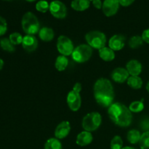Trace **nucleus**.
Masks as SVG:
<instances>
[{
  "label": "nucleus",
  "mask_w": 149,
  "mask_h": 149,
  "mask_svg": "<svg viewBox=\"0 0 149 149\" xmlns=\"http://www.w3.org/2000/svg\"><path fill=\"white\" fill-rule=\"evenodd\" d=\"M57 48L60 53L64 56L72 55L74 50V45L69 38L65 36H60L57 42Z\"/></svg>",
  "instance_id": "obj_7"
},
{
  "label": "nucleus",
  "mask_w": 149,
  "mask_h": 149,
  "mask_svg": "<svg viewBox=\"0 0 149 149\" xmlns=\"http://www.w3.org/2000/svg\"><path fill=\"white\" fill-rule=\"evenodd\" d=\"M146 90H147V91L149 93V81L148 82V84H146Z\"/></svg>",
  "instance_id": "obj_40"
},
{
  "label": "nucleus",
  "mask_w": 149,
  "mask_h": 149,
  "mask_svg": "<svg viewBox=\"0 0 149 149\" xmlns=\"http://www.w3.org/2000/svg\"><path fill=\"white\" fill-rule=\"evenodd\" d=\"M4 1H10V0H4Z\"/></svg>",
  "instance_id": "obj_42"
},
{
  "label": "nucleus",
  "mask_w": 149,
  "mask_h": 149,
  "mask_svg": "<svg viewBox=\"0 0 149 149\" xmlns=\"http://www.w3.org/2000/svg\"><path fill=\"white\" fill-rule=\"evenodd\" d=\"M124 104L119 103H112L109 108V110H108V113H109V117L111 118L112 121L113 122L116 121V119H117L118 116L120 115L121 112L122 111V108H123Z\"/></svg>",
  "instance_id": "obj_17"
},
{
  "label": "nucleus",
  "mask_w": 149,
  "mask_h": 149,
  "mask_svg": "<svg viewBox=\"0 0 149 149\" xmlns=\"http://www.w3.org/2000/svg\"><path fill=\"white\" fill-rule=\"evenodd\" d=\"M93 4L94 7L97 9H101L103 7V3L100 0H93Z\"/></svg>",
  "instance_id": "obj_37"
},
{
  "label": "nucleus",
  "mask_w": 149,
  "mask_h": 149,
  "mask_svg": "<svg viewBox=\"0 0 149 149\" xmlns=\"http://www.w3.org/2000/svg\"><path fill=\"white\" fill-rule=\"evenodd\" d=\"M68 65V60L66 56L64 55H60L57 58L55 61V68L58 71H63L67 68Z\"/></svg>",
  "instance_id": "obj_22"
},
{
  "label": "nucleus",
  "mask_w": 149,
  "mask_h": 149,
  "mask_svg": "<svg viewBox=\"0 0 149 149\" xmlns=\"http://www.w3.org/2000/svg\"><path fill=\"white\" fill-rule=\"evenodd\" d=\"M70 130V123L67 121H63L57 126L55 131V135L57 139H63L69 134Z\"/></svg>",
  "instance_id": "obj_13"
},
{
  "label": "nucleus",
  "mask_w": 149,
  "mask_h": 149,
  "mask_svg": "<svg viewBox=\"0 0 149 149\" xmlns=\"http://www.w3.org/2000/svg\"><path fill=\"white\" fill-rule=\"evenodd\" d=\"M81 90V84L77 82L74 84L73 90L68 93L67 96V103L73 111H77L81 107V99L80 96V91Z\"/></svg>",
  "instance_id": "obj_3"
},
{
  "label": "nucleus",
  "mask_w": 149,
  "mask_h": 149,
  "mask_svg": "<svg viewBox=\"0 0 149 149\" xmlns=\"http://www.w3.org/2000/svg\"><path fill=\"white\" fill-rule=\"evenodd\" d=\"M7 31V23L5 19L0 17V36H2Z\"/></svg>",
  "instance_id": "obj_33"
},
{
  "label": "nucleus",
  "mask_w": 149,
  "mask_h": 149,
  "mask_svg": "<svg viewBox=\"0 0 149 149\" xmlns=\"http://www.w3.org/2000/svg\"><path fill=\"white\" fill-rule=\"evenodd\" d=\"M90 0H73L71 7L76 11H84L90 7Z\"/></svg>",
  "instance_id": "obj_19"
},
{
  "label": "nucleus",
  "mask_w": 149,
  "mask_h": 149,
  "mask_svg": "<svg viewBox=\"0 0 149 149\" xmlns=\"http://www.w3.org/2000/svg\"><path fill=\"white\" fill-rule=\"evenodd\" d=\"M143 100H141V101H134L130 105L129 109L131 112L134 113H138L143 110L144 104L143 103Z\"/></svg>",
  "instance_id": "obj_28"
},
{
  "label": "nucleus",
  "mask_w": 149,
  "mask_h": 149,
  "mask_svg": "<svg viewBox=\"0 0 149 149\" xmlns=\"http://www.w3.org/2000/svg\"><path fill=\"white\" fill-rule=\"evenodd\" d=\"M143 43L142 36H134L130 38L129 40V46L132 49H136L142 46Z\"/></svg>",
  "instance_id": "obj_27"
},
{
  "label": "nucleus",
  "mask_w": 149,
  "mask_h": 149,
  "mask_svg": "<svg viewBox=\"0 0 149 149\" xmlns=\"http://www.w3.org/2000/svg\"><path fill=\"white\" fill-rule=\"evenodd\" d=\"M55 33L53 30L50 28L44 27L39 31V36L44 42H50L53 39Z\"/></svg>",
  "instance_id": "obj_18"
},
{
  "label": "nucleus",
  "mask_w": 149,
  "mask_h": 149,
  "mask_svg": "<svg viewBox=\"0 0 149 149\" xmlns=\"http://www.w3.org/2000/svg\"><path fill=\"white\" fill-rule=\"evenodd\" d=\"M134 1L135 0H119L120 5L123 6V7H128V6L131 5Z\"/></svg>",
  "instance_id": "obj_35"
},
{
  "label": "nucleus",
  "mask_w": 149,
  "mask_h": 149,
  "mask_svg": "<svg viewBox=\"0 0 149 149\" xmlns=\"http://www.w3.org/2000/svg\"><path fill=\"white\" fill-rule=\"evenodd\" d=\"M26 1H29V2H32V1H36V0H26Z\"/></svg>",
  "instance_id": "obj_41"
},
{
  "label": "nucleus",
  "mask_w": 149,
  "mask_h": 149,
  "mask_svg": "<svg viewBox=\"0 0 149 149\" xmlns=\"http://www.w3.org/2000/svg\"><path fill=\"white\" fill-rule=\"evenodd\" d=\"M93 140V137L90 132L88 131H84L81 132L77 135V144L79 146H86L92 143Z\"/></svg>",
  "instance_id": "obj_15"
},
{
  "label": "nucleus",
  "mask_w": 149,
  "mask_h": 149,
  "mask_svg": "<svg viewBox=\"0 0 149 149\" xmlns=\"http://www.w3.org/2000/svg\"><path fill=\"white\" fill-rule=\"evenodd\" d=\"M125 42H126V39L123 35H114L109 40V47L113 51L120 50L125 47Z\"/></svg>",
  "instance_id": "obj_12"
},
{
  "label": "nucleus",
  "mask_w": 149,
  "mask_h": 149,
  "mask_svg": "<svg viewBox=\"0 0 149 149\" xmlns=\"http://www.w3.org/2000/svg\"><path fill=\"white\" fill-rule=\"evenodd\" d=\"M101 116L97 112H92L86 115L82 120V127L85 131H95L101 124Z\"/></svg>",
  "instance_id": "obj_5"
},
{
  "label": "nucleus",
  "mask_w": 149,
  "mask_h": 149,
  "mask_svg": "<svg viewBox=\"0 0 149 149\" xmlns=\"http://www.w3.org/2000/svg\"><path fill=\"white\" fill-rule=\"evenodd\" d=\"M49 12L53 17L58 19L65 18L67 15V8L65 4L59 0H54L49 4Z\"/></svg>",
  "instance_id": "obj_8"
},
{
  "label": "nucleus",
  "mask_w": 149,
  "mask_h": 149,
  "mask_svg": "<svg viewBox=\"0 0 149 149\" xmlns=\"http://www.w3.org/2000/svg\"><path fill=\"white\" fill-rule=\"evenodd\" d=\"M95 98L97 103L103 107L110 106L113 100V97H109V96H96Z\"/></svg>",
  "instance_id": "obj_23"
},
{
  "label": "nucleus",
  "mask_w": 149,
  "mask_h": 149,
  "mask_svg": "<svg viewBox=\"0 0 149 149\" xmlns=\"http://www.w3.org/2000/svg\"><path fill=\"white\" fill-rule=\"evenodd\" d=\"M122 149H136V148H133V147H130V146H127V147H125V148H122Z\"/></svg>",
  "instance_id": "obj_39"
},
{
  "label": "nucleus",
  "mask_w": 149,
  "mask_h": 149,
  "mask_svg": "<svg viewBox=\"0 0 149 149\" xmlns=\"http://www.w3.org/2000/svg\"><path fill=\"white\" fill-rule=\"evenodd\" d=\"M0 46L4 51H7V52H13L15 50V45L7 38H4V39H1V41H0Z\"/></svg>",
  "instance_id": "obj_26"
},
{
  "label": "nucleus",
  "mask_w": 149,
  "mask_h": 149,
  "mask_svg": "<svg viewBox=\"0 0 149 149\" xmlns=\"http://www.w3.org/2000/svg\"><path fill=\"white\" fill-rule=\"evenodd\" d=\"M23 31L27 35H34L39 31L40 24L33 13L28 12L23 16L21 21Z\"/></svg>",
  "instance_id": "obj_1"
},
{
  "label": "nucleus",
  "mask_w": 149,
  "mask_h": 149,
  "mask_svg": "<svg viewBox=\"0 0 149 149\" xmlns=\"http://www.w3.org/2000/svg\"><path fill=\"white\" fill-rule=\"evenodd\" d=\"M141 135L137 130H132L127 133V140L130 143L136 144L139 143Z\"/></svg>",
  "instance_id": "obj_24"
},
{
  "label": "nucleus",
  "mask_w": 149,
  "mask_h": 149,
  "mask_svg": "<svg viewBox=\"0 0 149 149\" xmlns=\"http://www.w3.org/2000/svg\"><path fill=\"white\" fill-rule=\"evenodd\" d=\"M93 49L88 45H81L74 49L72 53V58L76 62L82 63L88 61L92 56Z\"/></svg>",
  "instance_id": "obj_6"
},
{
  "label": "nucleus",
  "mask_w": 149,
  "mask_h": 149,
  "mask_svg": "<svg viewBox=\"0 0 149 149\" xmlns=\"http://www.w3.org/2000/svg\"><path fill=\"white\" fill-rule=\"evenodd\" d=\"M142 38L143 42L149 44V29L144 31L142 33Z\"/></svg>",
  "instance_id": "obj_36"
},
{
  "label": "nucleus",
  "mask_w": 149,
  "mask_h": 149,
  "mask_svg": "<svg viewBox=\"0 0 149 149\" xmlns=\"http://www.w3.org/2000/svg\"><path fill=\"white\" fill-rule=\"evenodd\" d=\"M86 41L88 45L95 49H100L105 47L106 37L103 33L97 31H93L87 33L85 36Z\"/></svg>",
  "instance_id": "obj_4"
},
{
  "label": "nucleus",
  "mask_w": 149,
  "mask_h": 149,
  "mask_svg": "<svg viewBox=\"0 0 149 149\" xmlns=\"http://www.w3.org/2000/svg\"><path fill=\"white\" fill-rule=\"evenodd\" d=\"M139 144L141 149L149 148V131L144 132L141 135V140L139 141Z\"/></svg>",
  "instance_id": "obj_29"
},
{
  "label": "nucleus",
  "mask_w": 149,
  "mask_h": 149,
  "mask_svg": "<svg viewBox=\"0 0 149 149\" xmlns=\"http://www.w3.org/2000/svg\"><path fill=\"white\" fill-rule=\"evenodd\" d=\"M3 65H4V61H3L2 59H1V58H0V71L2 69Z\"/></svg>",
  "instance_id": "obj_38"
},
{
  "label": "nucleus",
  "mask_w": 149,
  "mask_h": 149,
  "mask_svg": "<svg viewBox=\"0 0 149 149\" xmlns=\"http://www.w3.org/2000/svg\"><path fill=\"white\" fill-rule=\"evenodd\" d=\"M94 95L96 96H109L114 97V93L111 82L107 79L101 78L97 80L94 85Z\"/></svg>",
  "instance_id": "obj_2"
},
{
  "label": "nucleus",
  "mask_w": 149,
  "mask_h": 149,
  "mask_svg": "<svg viewBox=\"0 0 149 149\" xmlns=\"http://www.w3.org/2000/svg\"><path fill=\"white\" fill-rule=\"evenodd\" d=\"M36 9L37 11L41 13H46L48 10H49V4L45 0H40L36 4Z\"/></svg>",
  "instance_id": "obj_31"
},
{
  "label": "nucleus",
  "mask_w": 149,
  "mask_h": 149,
  "mask_svg": "<svg viewBox=\"0 0 149 149\" xmlns=\"http://www.w3.org/2000/svg\"><path fill=\"white\" fill-rule=\"evenodd\" d=\"M45 149H63L61 143L57 138H49L45 145Z\"/></svg>",
  "instance_id": "obj_25"
},
{
  "label": "nucleus",
  "mask_w": 149,
  "mask_h": 149,
  "mask_svg": "<svg viewBox=\"0 0 149 149\" xmlns=\"http://www.w3.org/2000/svg\"><path fill=\"white\" fill-rule=\"evenodd\" d=\"M122 146H123V141L121 137L118 135L113 137L111 142V149H122Z\"/></svg>",
  "instance_id": "obj_30"
},
{
  "label": "nucleus",
  "mask_w": 149,
  "mask_h": 149,
  "mask_svg": "<svg viewBox=\"0 0 149 149\" xmlns=\"http://www.w3.org/2000/svg\"><path fill=\"white\" fill-rule=\"evenodd\" d=\"M23 39V37L22 36V35L20 33H17V32L11 33L10 35V37H9V39L10 40V42L14 45H20V44H22Z\"/></svg>",
  "instance_id": "obj_32"
},
{
  "label": "nucleus",
  "mask_w": 149,
  "mask_h": 149,
  "mask_svg": "<svg viewBox=\"0 0 149 149\" xmlns=\"http://www.w3.org/2000/svg\"><path fill=\"white\" fill-rule=\"evenodd\" d=\"M99 55L100 58L105 61H111L115 58L114 51L110 47H106L99 49Z\"/></svg>",
  "instance_id": "obj_20"
},
{
  "label": "nucleus",
  "mask_w": 149,
  "mask_h": 149,
  "mask_svg": "<svg viewBox=\"0 0 149 149\" xmlns=\"http://www.w3.org/2000/svg\"><path fill=\"white\" fill-rule=\"evenodd\" d=\"M22 46L27 52H33L37 48V39L33 35H26L23 36Z\"/></svg>",
  "instance_id": "obj_11"
},
{
  "label": "nucleus",
  "mask_w": 149,
  "mask_h": 149,
  "mask_svg": "<svg viewBox=\"0 0 149 149\" xmlns=\"http://www.w3.org/2000/svg\"><path fill=\"white\" fill-rule=\"evenodd\" d=\"M127 84L132 89L138 90L142 87V79L138 76H131L127 79Z\"/></svg>",
  "instance_id": "obj_21"
},
{
  "label": "nucleus",
  "mask_w": 149,
  "mask_h": 149,
  "mask_svg": "<svg viewBox=\"0 0 149 149\" xmlns=\"http://www.w3.org/2000/svg\"><path fill=\"white\" fill-rule=\"evenodd\" d=\"M119 0H105L103 3V13L107 17H111L116 14L118 12L119 8Z\"/></svg>",
  "instance_id": "obj_10"
},
{
  "label": "nucleus",
  "mask_w": 149,
  "mask_h": 149,
  "mask_svg": "<svg viewBox=\"0 0 149 149\" xmlns=\"http://www.w3.org/2000/svg\"><path fill=\"white\" fill-rule=\"evenodd\" d=\"M111 78L116 82L123 83L129 78V73L125 68H117L112 71Z\"/></svg>",
  "instance_id": "obj_14"
},
{
  "label": "nucleus",
  "mask_w": 149,
  "mask_h": 149,
  "mask_svg": "<svg viewBox=\"0 0 149 149\" xmlns=\"http://www.w3.org/2000/svg\"><path fill=\"white\" fill-rule=\"evenodd\" d=\"M90 1H93V0H90Z\"/></svg>",
  "instance_id": "obj_43"
},
{
  "label": "nucleus",
  "mask_w": 149,
  "mask_h": 149,
  "mask_svg": "<svg viewBox=\"0 0 149 149\" xmlns=\"http://www.w3.org/2000/svg\"><path fill=\"white\" fill-rule=\"evenodd\" d=\"M126 67V69L131 76H138L142 71V65L139 61L136 60H132L129 61Z\"/></svg>",
  "instance_id": "obj_16"
},
{
  "label": "nucleus",
  "mask_w": 149,
  "mask_h": 149,
  "mask_svg": "<svg viewBox=\"0 0 149 149\" xmlns=\"http://www.w3.org/2000/svg\"><path fill=\"white\" fill-rule=\"evenodd\" d=\"M132 112L130 111V110L127 107H126L124 105L120 115L118 116V118L116 119L114 123L117 125L118 126L125 127H127L130 125L131 122H132Z\"/></svg>",
  "instance_id": "obj_9"
},
{
  "label": "nucleus",
  "mask_w": 149,
  "mask_h": 149,
  "mask_svg": "<svg viewBox=\"0 0 149 149\" xmlns=\"http://www.w3.org/2000/svg\"><path fill=\"white\" fill-rule=\"evenodd\" d=\"M141 128H142L143 130L149 131V119H144L143 121H142L141 124Z\"/></svg>",
  "instance_id": "obj_34"
}]
</instances>
